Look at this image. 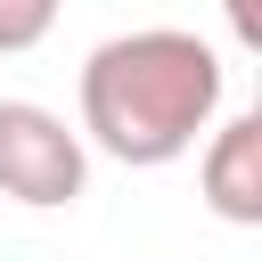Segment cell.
<instances>
[{"label":"cell","instance_id":"1","mask_svg":"<svg viewBox=\"0 0 262 262\" xmlns=\"http://www.w3.org/2000/svg\"><path fill=\"white\" fill-rule=\"evenodd\" d=\"M221 90H229V74L196 33H172V25L115 33L82 57V139L139 172L180 164L213 131Z\"/></svg>","mask_w":262,"mask_h":262},{"label":"cell","instance_id":"2","mask_svg":"<svg viewBox=\"0 0 262 262\" xmlns=\"http://www.w3.org/2000/svg\"><path fill=\"white\" fill-rule=\"evenodd\" d=\"M90 180V147L82 131H66V115H49L41 98H0V196L16 205H74Z\"/></svg>","mask_w":262,"mask_h":262},{"label":"cell","instance_id":"3","mask_svg":"<svg viewBox=\"0 0 262 262\" xmlns=\"http://www.w3.org/2000/svg\"><path fill=\"white\" fill-rule=\"evenodd\" d=\"M205 205L237 229H262V115H229L221 131H205Z\"/></svg>","mask_w":262,"mask_h":262},{"label":"cell","instance_id":"4","mask_svg":"<svg viewBox=\"0 0 262 262\" xmlns=\"http://www.w3.org/2000/svg\"><path fill=\"white\" fill-rule=\"evenodd\" d=\"M57 33V0H0V57H25Z\"/></svg>","mask_w":262,"mask_h":262},{"label":"cell","instance_id":"5","mask_svg":"<svg viewBox=\"0 0 262 262\" xmlns=\"http://www.w3.org/2000/svg\"><path fill=\"white\" fill-rule=\"evenodd\" d=\"M221 16H229V33L246 49H262V0H221Z\"/></svg>","mask_w":262,"mask_h":262}]
</instances>
